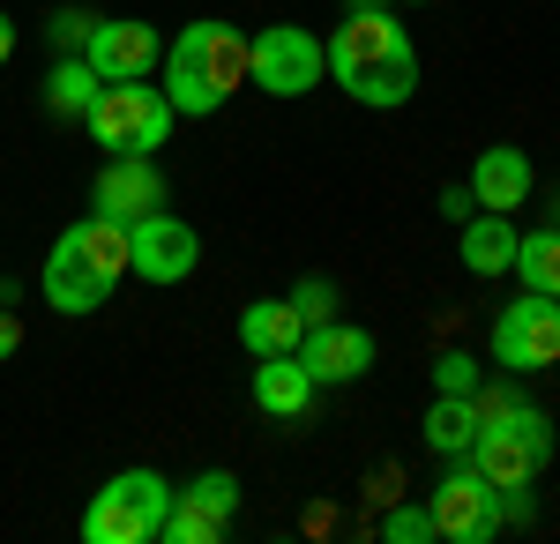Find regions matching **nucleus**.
<instances>
[{"mask_svg":"<svg viewBox=\"0 0 560 544\" xmlns=\"http://www.w3.org/2000/svg\"><path fill=\"white\" fill-rule=\"evenodd\" d=\"M322 60H329V83L366 113H396V105L419 97V45L388 8L382 15H345L322 38Z\"/></svg>","mask_w":560,"mask_h":544,"instance_id":"nucleus-1","label":"nucleus"},{"mask_svg":"<svg viewBox=\"0 0 560 544\" xmlns=\"http://www.w3.org/2000/svg\"><path fill=\"white\" fill-rule=\"evenodd\" d=\"M306 321L292 314V298H255L247 314H240V343L255 351V358H284V351H300Z\"/></svg>","mask_w":560,"mask_h":544,"instance_id":"nucleus-17","label":"nucleus"},{"mask_svg":"<svg viewBox=\"0 0 560 544\" xmlns=\"http://www.w3.org/2000/svg\"><path fill=\"white\" fill-rule=\"evenodd\" d=\"M509 276H516L523 292L560 298V224H538V232H523V239H516V261H509Z\"/></svg>","mask_w":560,"mask_h":544,"instance_id":"nucleus-20","label":"nucleus"},{"mask_svg":"<svg viewBox=\"0 0 560 544\" xmlns=\"http://www.w3.org/2000/svg\"><path fill=\"white\" fill-rule=\"evenodd\" d=\"M382 544H433V507L427 500L388 507V515H382Z\"/></svg>","mask_w":560,"mask_h":544,"instance_id":"nucleus-24","label":"nucleus"},{"mask_svg":"<svg viewBox=\"0 0 560 544\" xmlns=\"http://www.w3.org/2000/svg\"><path fill=\"white\" fill-rule=\"evenodd\" d=\"M158 537H165V544H217V537H224V522H210L202 507H187V500L173 493V507H165V530H158Z\"/></svg>","mask_w":560,"mask_h":544,"instance_id":"nucleus-22","label":"nucleus"},{"mask_svg":"<svg viewBox=\"0 0 560 544\" xmlns=\"http://www.w3.org/2000/svg\"><path fill=\"white\" fill-rule=\"evenodd\" d=\"M329 75V60H322V38L300 31V23H269L247 38V83L261 97H306V90Z\"/></svg>","mask_w":560,"mask_h":544,"instance_id":"nucleus-7","label":"nucleus"},{"mask_svg":"<svg viewBox=\"0 0 560 544\" xmlns=\"http://www.w3.org/2000/svg\"><path fill=\"white\" fill-rule=\"evenodd\" d=\"M128 276V224L120 216H75L60 239H52V253H45V276L38 292L52 314H68V321H83V314H97L105 298H113V284Z\"/></svg>","mask_w":560,"mask_h":544,"instance_id":"nucleus-2","label":"nucleus"},{"mask_svg":"<svg viewBox=\"0 0 560 544\" xmlns=\"http://www.w3.org/2000/svg\"><path fill=\"white\" fill-rule=\"evenodd\" d=\"M427 507H433V537H448V544L501 537V485H486L471 462H448V477L427 493Z\"/></svg>","mask_w":560,"mask_h":544,"instance_id":"nucleus-9","label":"nucleus"},{"mask_svg":"<svg viewBox=\"0 0 560 544\" xmlns=\"http://www.w3.org/2000/svg\"><path fill=\"white\" fill-rule=\"evenodd\" d=\"M478 440V395H433L427 403V448L441 462H464Z\"/></svg>","mask_w":560,"mask_h":544,"instance_id":"nucleus-18","label":"nucleus"},{"mask_svg":"<svg viewBox=\"0 0 560 544\" xmlns=\"http://www.w3.org/2000/svg\"><path fill=\"white\" fill-rule=\"evenodd\" d=\"M90 23H97V15H83V8H60V15L45 23V38H52V52H83Z\"/></svg>","mask_w":560,"mask_h":544,"instance_id":"nucleus-26","label":"nucleus"},{"mask_svg":"<svg viewBox=\"0 0 560 544\" xmlns=\"http://www.w3.org/2000/svg\"><path fill=\"white\" fill-rule=\"evenodd\" d=\"M15 351H23V321L0 306V358H15Z\"/></svg>","mask_w":560,"mask_h":544,"instance_id":"nucleus-27","label":"nucleus"},{"mask_svg":"<svg viewBox=\"0 0 560 544\" xmlns=\"http://www.w3.org/2000/svg\"><path fill=\"white\" fill-rule=\"evenodd\" d=\"M471 202L478 210H501V216H516L523 202H530V187H538V172H530V157H523L516 142H493V150H478V165H471Z\"/></svg>","mask_w":560,"mask_h":544,"instance_id":"nucleus-14","label":"nucleus"},{"mask_svg":"<svg viewBox=\"0 0 560 544\" xmlns=\"http://www.w3.org/2000/svg\"><path fill=\"white\" fill-rule=\"evenodd\" d=\"M179 500L202 507L210 522H224V530H232V515H240V477H232V470H195V477L179 485Z\"/></svg>","mask_w":560,"mask_h":544,"instance_id":"nucleus-21","label":"nucleus"},{"mask_svg":"<svg viewBox=\"0 0 560 544\" xmlns=\"http://www.w3.org/2000/svg\"><path fill=\"white\" fill-rule=\"evenodd\" d=\"M306 403H314V374L300 366V351L255 358V411H269V418H300Z\"/></svg>","mask_w":560,"mask_h":544,"instance_id":"nucleus-16","label":"nucleus"},{"mask_svg":"<svg viewBox=\"0 0 560 544\" xmlns=\"http://www.w3.org/2000/svg\"><path fill=\"white\" fill-rule=\"evenodd\" d=\"M247 83V38L224 23V15H202V23H187L179 45L165 52V97H173L179 120H210L224 113L232 97Z\"/></svg>","mask_w":560,"mask_h":544,"instance_id":"nucleus-4","label":"nucleus"},{"mask_svg":"<svg viewBox=\"0 0 560 544\" xmlns=\"http://www.w3.org/2000/svg\"><path fill=\"white\" fill-rule=\"evenodd\" d=\"M83 60L97 68V83H150V68L165 60V38L142 15H105V23H90Z\"/></svg>","mask_w":560,"mask_h":544,"instance_id":"nucleus-11","label":"nucleus"},{"mask_svg":"<svg viewBox=\"0 0 560 544\" xmlns=\"http://www.w3.org/2000/svg\"><path fill=\"white\" fill-rule=\"evenodd\" d=\"M195 261H202V232L187 216L150 210L128 224V276H142V284H187Z\"/></svg>","mask_w":560,"mask_h":544,"instance_id":"nucleus-10","label":"nucleus"},{"mask_svg":"<svg viewBox=\"0 0 560 544\" xmlns=\"http://www.w3.org/2000/svg\"><path fill=\"white\" fill-rule=\"evenodd\" d=\"M441 210H448V216H456V224H464V216L478 210V202H471V187H448V194H441Z\"/></svg>","mask_w":560,"mask_h":544,"instance_id":"nucleus-28","label":"nucleus"},{"mask_svg":"<svg viewBox=\"0 0 560 544\" xmlns=\"http://www.w3.org/2000/svg\"><path fill=\"white\" fill-rule=\"evenodd\" d=\"M90 210L120 216V224L165 210V172H158V157H105L97 187H90Z\"/></svg>","mask_w":560,"mask_h":544,"instance_id":"nucleus-13","label":"nucleus"},{"mask_svg":"<svg viewBox=\"0 0 560 544\" xmlns=\"http://www.w3.org/2000/svg\"><path fill=\"white\" fill-rule=\"evenodd\" d=\"M165 507H173V485L165 470L135 462L120 477H105L83 507V544H150L165 530Z\"/></svg>","mask_w":560,"mask_h":544,"instance_id":"nucleus-5","label":"nucleus"},{"mask_svg":"<svg viewBox=\"0 0 560 544\" xmlns=\"http://www.w3.org/2000/svg\"><path fill=\"white\" fill-rule=\"evenodd\" d=\"M97 68H90L83 52H60L52 60V75H45V113H60V120H83L90 105H97Z\"/></svg>","mask_w":560,"mask_h":544,"instance_id":"nucleus-19","label":"nucleus"},{"mask_svg":"<svg viewBox=\"0 0 560 544\" xmlns=\"http://www.w3.org/2000/svg\"><path fill=\"white\" fill-rule=\"evenodd\" d=\"M433 388L441 395H478V358L471 351H441L433 358Z\"/></svg>","mask_w":560,"mask_h":544,"instance_id":"nucleus-25","label":"nucleus"},{"mask_svg":"<svg viewBox=\"0 0 560 544\" xmlns=\"http://www.w3.org/2000/svg\"><path fill=\"white\" fill-rule=\"evenodd\" d=\"M292 314H300L306 329H322V321H337V284H329V276H300V284H292Z\"/></svg>","mask_w":560,"mask_h":544,"instance_id":"nucleus-23","label":"nucleus"},{"mask_svg":"<svg viewBox=\"0 0 560 544\" xmlns=\"http://www.w3.org/2000/svg\"><path fill=\"white\" fill-rule=\"evenodd\" d=\"M493 366H509V374H546V366H560V298L516 292L493 314Z\"/></svg>","mask_w":560,"mask_h":544,"instance_id":"nucleus-8","label":"nucleus"},{"mask_svg":"<svg viewBox=\"0 0 560 544\" xmlns=\"http://www.w3.org/2000/svg\"><path fill=\"white\" fill-rule=\"evenodd\" d=\"M516 216H501V210H478L464 216V239H456V253H464V269L471 276H509V261H516Z\"/></svg>","mask_w":560,"mask_h":544,"instance_id":"nucleus-15","label":"nucleus"},{"mask_svg":"<svg viewBox=\"0 0 560 544\" xmlns=\"http://www.w3.org/2000/svg\"><path fill=\"white\" fill-rule=\"evenodd\" d=\"M173 97L150 83H105L97 90V105L83 113L90 142L105 150V157H158L165 150V134H173Z\"/></svg>","mask_w":560,"mask_h":544,"instance_id":"nucleus-6","label":"nucleus"},{"mask_svg":"<svg viewBox=\"0 0 560 544\" xmlns=\"http://www.w3.org/2000/svg\"><path fill=\"white\" fill-rule=\"evenodd\" d=\"M8 60H15V23L0 15V68H8Z\"/></svg>","mask_w":560,"mask_h":544,"instance_id":"nucleus-29","label":"nucleus"},{"mask_svg":"<svg viewBox=\"0 0 560 544\" xmlns=\"http://www.w3.org/2000/svg\"><path fill=\"white\" fill-rule=\"evenodd\" d=\"M8 298H15V284H8V276H0V306H8Z\"/></svg>","mask_w":560,"mask_h":544,"instance_id":"nucleus-31","label":"nucleus"},{"mask_svg":"<svg viewBox=\"0 0 560 544\" xmlns=\"http://www.w3.org/2000/svg\"><path fill=\"white\" fill-rule=\"evenodd\" d=\"M300 366L314 374V388H345V380L374 374V335L337 314V321H322V329L300 335Z\"/></svg>","mask_w":560,"mask_h":544,"instance_id":"nucleus-12","label":"nucleus"},{"mask_svg":"<svg viewBox=\"0 0 560 544\" xmlns=\"http://www.w3.org/2000/svg\"><path fill=\"white\" fill-rule=\"evenodd\" d=\"M404 8H433V0H404Z\"/></svg>","mask_w":560,"mask_h":544,"instance_id":"nucleus-32","label":"nucleus"},{"mask_svg":"<svg viewBox=\"0 0 560 544\" xmlns=\"http://www.w3.org/2000/svg\"><path fill=\"white\" fill-rule=\"evenodd\" d=\"M486 485H538L553 462V418L523 388H478V440L464 456Z\"/></svg>","mask_w":560,"mask_h":544,"instance_id":"nucleus-3","label":"nucleus"},{"mask_svg":"<svg viewBox=\"0 0 560 544\" xmlns=\"http://www.w3.org/2000/svg\"><path fill=\"white\" fill-rule=\"evenodd\" d=\"M388 0H345V15H382Z\"/></svg>","mask_w":560,"mask_h":544,"instance_id":"nucleus-30","label":"nucleus"}]
</instances>
